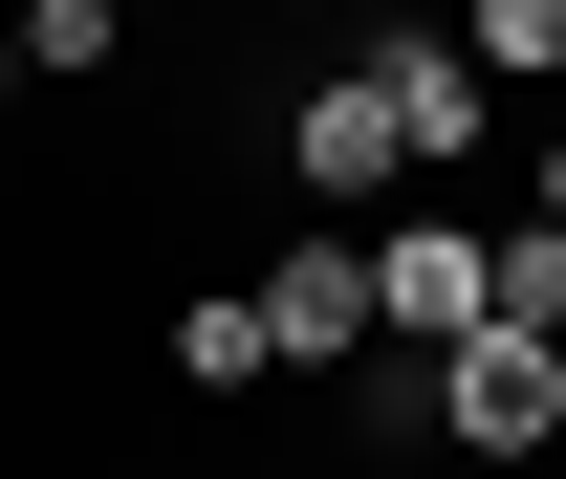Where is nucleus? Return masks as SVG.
I'll return each instance as SVG.
<instances>
[{"mask_svg": "<svg viewBox=\"0 0 566 479\" xmlns=\"http://www.w3.org/2000/svg\"><path fill=\"white\" fill-rule=\"evenodd\" d=\"M436 436L458 458H545L566 436V327H458L436 348Z\"/></svg>", "mask_w": 566, "mask_h": 479, "instance_id": "1", "label": "nucleus"}, {"mask_svg": "<svg viewBox=\"0 0 566 479\" xmlns=\"http://www.w3.org/2000/svg\"><path fill=\"white\" fill-rule=\"evenodd\" d=\"M392 175H415V132H392V87H370V44H349V66L283 110V197H327V218H349V197H392Z\"/></svg>", "mask_w": 566, "mask_h": 479, "instance_id": "2", "label": "nucleus"}, {"mask_svg": "<svg viewBox=\"0 0 566 479\" xmlns=\"http://www.w3.org/2000/svg\"><path fill=\"white\" fill-rule=\"evenodd\" d=\"M370 87H392V132H415V175H480L501 87H480V44H458V22H370Z\"/></svg>", "mask_w": 566, "mask_h": 479, "instance_id": "3", "label": "nucleus"}, {"mask_svg": "<svg viewBox=\"0 0 566 479\" xmlns=\"http://www.w3.org/2000/svg\"><path fill=\"white\" fill-rule=\"evenodd\" d=\"M480 305H501V240H480V218H392V240H370V327H392V348H458Z\"/></svg>", "mask_w": 566, "mask_h": 479, "instance_id": "4", "label": "nucleus"}, {"mask_svg": "<svg viewBox=\"0 0 566 479\" xmlns=\"http://www.w3.org/2000/svg\"><path fill=\"white\" fill-rule=\"evenodd\" d=\"M262 327H283V371H327V348H392V327H370V240H283Z\"/></svg>", "mask_w": 566, "mask_h": 479, "instance_id": "5", "label": "nucleus"}, {"mask_svg": "<svg viewBox=\"0 0 566 479\" xmlns=\"http://www.w3.org/2000/svg\"><path fill=\"white\" fill-rule=\"evenodd\" d=\"M262 371H283L262 283H197V305H175V393H262Z\"/></svg>", "mask_w": 566, "mask_h": 479, "instance_id": "6", "label": "nucleus"}, {"mask_svg": "<svg viewBox=\"0 0 566 479\" xmlns=\"http://www.w3.org/2000/svg\"><path fill=\"white\" fill-rule=\"evenodd\" d=\"M480 327H566V218H501V305Z\"/></svg>", "mask_w": 566, "mask_h": 479, "instance_id": "7", "label": "nucleus"}, {"mask_svg": "<svg viewBox=\"0 0 566 479\" xmlns=\"http://www.w3.org/2000/svg\"><path fill=\"white\" fill-rule=\"evenodd\" d=\"M458 44H480V87H523V66H566V0H458Z\"/></svg>", "mask_w": 566, "mask_h": 479, "instance_id": "8", "label": "nucleus"}, {"mask_svg": "<svg viewBox=\"0 0 566 479\" xmlns=\"http://www.w3.org/2000/svg\"><path fill=\"white\" fill-rule=\"evenodd\" d=\"M283 22H370V0H283Z\"/></svg>", "mask_w": 566, "mask_h": 479, "instance_id": "9", "label": "nucleus"}, {"mask_svg": "<svg viewBox=\"0 0 566 479\" xmlns=\"http://www.w3.org/2000/svg\"><path fill=\"white\" fill-rule=\"evenodd\" d=\"M0 110H22V22H0Z\"/></svg>", "mask_w": 566, "mask_h": 479, "instance_id": "10", "label": "nucleus"}, {"mask_svg": "<svg viewBox=\"0 0 566 479\" xmlns=\"http://www.w3.org/2000/svg\"><path fill=\"white\" fill-rule=\"evenodd\" d=\"M545 218H566V132H545Z\"/></svg>", "mask_w": 566, "mask_h": 479, "instance_id": "11", "label": "nucleus"}, {"mask_svg": "<svg viewBox=\"0 0 566 479\" xmlns=\"http://www.w3.org/2000/svg\"><path fill=\"white\" fill-rule=\"evenodd\" d=\"M132 22H175V0H132Z\"/></svg>", "mask_w": 566, "mask_h": 479, "instance_id": "12", "label": "nucleus"}]
</instances>
